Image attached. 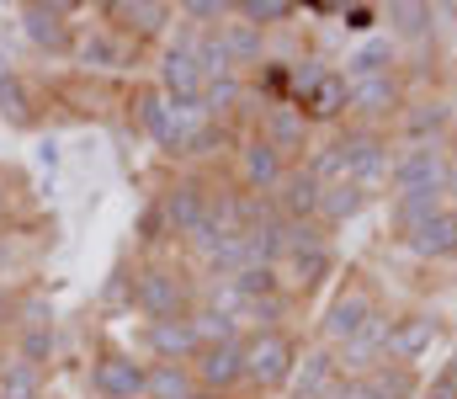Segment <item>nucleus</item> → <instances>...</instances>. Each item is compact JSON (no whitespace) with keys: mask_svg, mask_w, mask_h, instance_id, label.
<instances>
[{"mask_svg":"<svg viewBox=\"0 0 457 399\" xmlns=\"http://www.w3.org/2000/svg\"><path fill=\"white\" fill-rule=\"evenodd\" d=\"M133 118H138V129H144V138H149L154 149H165V154H176V160H181V149L192 144V133L208 123L203 102H170L160 86L138 91V102H133Z\"/></svg>","mask_w":457,"mask_h":399,"instance_id":"f257e3e1","label":"nucleus"},{"mask_svg":"<svg viewBox=\"0 0 457 399\" xmlns=\"http://www.w3.org/2000/svg\"><path fill=\"white\" fill-rule=\"evenodd\" d=\"M133 309L144 320H176V314H192L197 309V287H192L187 271L149 262V266L133 271Z\"/></svg>","mask_w":457,"mask_h":399,"instance_id":"f03ea898","label":"nucleus"},{"mask_svg":"<svg viewBox=\"0 0 457 399\" xmlns=\"http://www.w3.org/2000/svg\"><path fill=\"white\" fill-rule=\"evenodd\" d=\"M298 373V341L287 330H261V336H245V384L271 395L282 384H293Z\"/></svg>","mask_w":457,"mask_h":399,"instance_id":"7ed1b4c3","label":"nucleus"},{"mask_svg":"<svg viewBox=\"0 0 457 399\" xmlns=\"http://www.w3.org/2000/svg\"><path fill=\"white\" fill-rule=\"evenodd\" d=\"M336 149H341V160H345V181H356L361 192H372V187L394 170L388 138L378 129H367V123H351L345 133H336Z\"/></svg>","mask_w":457,"mask_h":399,"instance_id":"20e7f679","label":"nucleus"},{"mask_svg":"<svg viewBox=\"0 0 457 399\" xmlns=\"http://www.w3.org/2000/svg\"><path fill=\"white\" fill-rule=\"evenodd\" d=\"M447 149L442 144H410L394 154V170H388V187L394 197H415V192H442L447 187Z\"/></svg>","mask_w":457,"mask_h":399,"instance_id":"39448f33","label":"nucleus"},{"mask_svg":"<svg viewBox=\"0 0 457 399\" xmlns=\"http://www.w3.org/2000/svg\"><path fill=\"white\" fill-rule=\"evenodd\" d=\"M378 314H383V309L372 303V293H367L361 282H345L341 293L330 298L325 320H320V336H325V346H330V352H341L345 341H356V336H361Z\"/></svg>","mask_w":457,"mask_h":399,"instance_id":"423d86ee","label":"nucleus"},{"mask_svg":"<svg viewBox=\"0 0 457 399\" xmlns=\"http://www.w3.org/2000/svg\"><path fill=\"white\" fill-rule=\"evenodd\" d=\"M160 91H165L170 102H203L208 75H203V64H197V32H192V27H187L176 43H165V54H160Z\"/></svg>","mask_w":457,"mask_h":399,"instance_id":"0eeeda50","label":"nucleus"},{"mask_svg":"<svg viewBox=\"0 0 457 399\" xmlns=\"http://www.w3.org/2000/svg\"><path fill=\"white\" fill-rule=\"evenodd\" d=\"M287 170H293V165H287L261 133H245V138L234 144V187H239V192H261V197H271V192L282 187Z\"/></svg>","mask_w":457,"mask_h":399,"instance_id":"6e6552de","label":"nucleus"},{"mask_svg":"<svg viewBox=\"0 0 457 399\" xmlns=\"http://www.w3.org/2000/svg\"><path fill=\"white\" fill-rule=\"evenodd\" d=\"M309 129H314V123H309L303 107H293V102H271V107L255 118V133H261L287 165H303V160H309V149H314V144H309Z\"/></svg>","mask_w":457,"mask_h":399,"instance_id":"1a4fd4ad","label":"nucleus"},{"mask_svg":"<svg viewBox=\"0 0 457 399\" xmlns=\"http://www.w3.org/2000/svg\"><path fill=\"white\" fill-rule=\"evenodd\" d=\"M70 16H75V5H64V0H32V5H21V32L43 54H75Z\"/></svg>","mask_w":457,"mask_h":399,"instance_id":"9d476101","label":"nucleus"},{"mask_svg":"<svg viewBox=\"0 0 457 399\" xmlns=\"http://www.w3.org/2000/svg\"><path fill=\"white\" fill-rule=\"evenodd\" d=\"M213 192H219V187H208L203 176H176V181L160 192V208H165L176 240H187V235L213 213Z\"/></svg>","mask_w":457,"mask_h":399,"instance_id":"9b49d317","label":"nucleus"},{"mask_svg":"<svg viewBox=\"0 0 457 399\" xmlns=\"http://www.w3.org/2000/svg\"><path fill=\"white\" fill-rule=\"evenodd\" d=\"M345 86H351V123L378 129L383 118L404 112V86H399L394 70H383V75H361V80H345Z\"/></svg>","mask_w":457,"mask_h":399,"instance_id":"f8f14e48","label":"nucleus"},{"mask_svg":"<svg viewBox=\"0 0 457 399\" xmlns=\"http://www.w3.org/2000/svg\"><path fill=\"white\" fill-rule=\"evenodd\" d=\"M192 373H197V389H208V395H219V399L228 389H239L245 384V336L219 341V346H203L192 357Z\"/></svg>","mask_w":457,"mask_h":399,"instance_id":"ddd939ff","label":"nucleus"},{"mask_svg":"<svg viewBox=\"0 0 457 399\" xmlns=\"http://www.w3.org/2000/svg\"><path fill=\"white\" fill-rule=\"evenodd\" d=\"M144 384H149V362H138L133 352H102L91 362L96 399H144Z\"/></svg>","mask_w":457,"mask_h":399,"instance_id":"4468645a","label":"nucleus"},{"mask_svg":"<svg viewBox=\"0 0 457 399\" xmlns=\"http://www.w3.org/2000/svg\"><path fill=\"white\" fill-rule=\"evenodd\" d=\"M144 346H149V357H154V362H192V357L203 352L192 314H176V320H149Z\"/></svg>","mask_w":457,"mask_h":399,"instance_id":"2eb2a0df","label":"nucleus"},{"mask_svg":"<svg viewBox=\"0 0 457 399\" xmlns=\"http://www.w3.org/2000/svg\"><path fill=\"white\" fill-rule=\"evenodd\" d=\"M436 336H442V325H436V314H399L394 325H388V362H404V368H415L431 346H436Z\"/></svg>","mask_w":457,"mask_h":399,"instance_id":"dca6fc26","label":"nucleus"},{"mask_svg":"<svg viewBox=\"0 0 457 399\" xmlns=\"http://www.w3.org/2000/svg\"><path fill=\"white\" fill-rule=\"evenodd\" d=\"M107 16H112V27L122 37H133V43H144V37H160L165 27H170V5L165 0H112L107 5Z\"/></svg>","mask_w":457,"mask_h":399,"instance_id":"f3484780","label":"nucleus"},{"mask_svg":"<svg viewBox=\"0 0 457 399\" xmlns=\"http://www.w3.org/2000/svg\"><path fill=\"white\" fill-rule=\"evenodd\" d=\"M271 197H277V213H282V219H298V224H320V197H325V187H320V181H314L303 165H293Z\"/></svg>","mask_w":457,"mask_h":399,"instance_id":"a211bd4d","label":"nucleus"},{"mask_svg":"<svg viewBox=\"0 0 457 399\" xmlns=\"http://www.w3.org/2000/svg\"><path fill=\"white\" fill-rule=\"evenodd\" d=\"M447 123H453V102H442V96L404 102V112H399V133L410 144H442L447 138Z\"/></svg>","mask_w":457,"mask_h":399,"instance_id":"6ab92c4d","label":"nucleus"},{"mask_svg":"<svg viewBox=\"0 0 457 399\" xmlns=\"http://www.w3.org/2000/svg\"><path fill=\"white\" fill-rule=\"evenodd\" d=\"M298 107H303L309 123H341V118H351V86H345V70H330V75L298 102Z\"/></svg>","mask_w":457,"mask_h":399,"instance_id":"aec40b11","label":"nucleus"},{"mask_svg":"<svg viewBox=\"0 0 457 399\" xmlns=\"http://www.w3.org/2000/svg\"><path fill=\"white\" fill-rule=\"evenodd\" d=\"M75 59L86 70H122L128 64V37L117 27H91L86 37H75Z\"/></svg>","mask_w":457,"mask_h":399,"instance_id":"412c9836","label":"nucleus"},{"mask_svg":"<svg viewBox=\"0 0 457 399\" xmlns=\"http://www.w3.org/2000/svg\"><path fill=\"white\" fill-rule=\"evenodd\" d=\"M404 245L420 256V262H447L453 256V245H457V213L453 208H442L436 219H426L415 235H404Z\"/></svg>","mask_w":457,"mask_h":399,"instance_id":"4be33fe9","label":"nucleus"},{"mask_svg":"<svg viewBox=\"0 0 457 399\" xmlns=\"http://www.w3.org/2000/svg\"><path fill=\"white\" fill-rule=\"evenodd\" d=\"M336 378H341L336 352H330V346H314V352L298 362V373H293V384H298V395L293 399H325L330 389H336Z\"/></svg>","mask_w":457,"mask_h":399,"instance_id":"5701e85b","label":"nucleus"},{"mask_svg":"<svg viewBox=\"0 0 457 399\" xmlns=\"http://www.w3.org/2000/svg\"><path fill=\"white\" fill-rule=\"evenodd\" d=\"M219 43L228 48V59H234V70H250V64H266V32L261 27H250V21H224L219 27Z\"/></svg>","mask_w":457,"mask_h":399,"instance_id":"b1692460","label":"nucleus"},{"mask_svg":"<svg viewBox=\"0 0 457 399\" xmlns=\"http://www.w3.org/2000/svg\"><path fill=\"white\" fill-rule=\"evenodd\" d=\"M192 389H197V373H192V362H149L144 399H187Z\"/></svg>","mask_w":457,"mask_h":399,"instance_id":"393cba45","label":"nucleus"},{"mask_svg":"<svg viewBox=\"0 0 457 399\" xmlns=\"http://www.w3.org/2000/svg\"><path fill=\"white\" fill-rule=\"evenodd\" d=\"M361 208H367V192H361L356 181H336V187H325V197H320V224H325V229L351 224Z\"/></svg>","mask_w":457,"mask_h":399,"instance_id":"a878e982","label":"nucleus"},{"mask_svg":"<svg viewBox=\"0 0 457 399\" xmlns=\"http://www.w3.org/2000/svg\"><path fill=\"white\" fill-rule=\"evenodd\" d=\"M287 287L293 293H309V287H320L330 271H336V251L330 245H314V251H298V256H287Z\"/></svg>","mask_w":457,"mask_h":399,"instance_id":"bb28decb","label":"nucleus"},{"mask_svg":"<svg viewBox=\"0 0 457 399\" xmlns=\"http://www.w3.org/2000/svg\"><path fill=\"white\" fill-rule=\"evenodd\" d=\"M442 213V192H415V197H394V229H399V240L404 235H415L426 219H436Z\"/></svg>","mask_w":457,"mask_h":399,"instance_id":"cd10ccee","label":"nucleus"},{"mask_svg":"<svg viewBox=\"0 0 457 399\" xmlns=\"http://www.w3.org/2000/svg\"><path fill=\"white\" fill-rule=\"evenodd\" d=\"M383 70H394V43H388V37H367L356 54H345V80L383 75Z\"/></svg>","mask_w":457,"mask_h":399,"instance_id":"c85d7f7f","label":"nucleus"},{"mask_svg":"<svg viewBox=\"0 0 457 399\" xmlns=\"http://www.w3.org/2000/svg\"><path fill=\"white\" fill-rule=\"evenodd\" d=\"M367 384H372L383 399H420V378H415V368H404V362H383V368H372Z\"/></svg>","mask_w":457,"mask_h":399,"instance_id":"c756f323","label":"nucleus"},{"mask_svg":"<svg viewBox=\"0 0 457 399\" xmlns=\"http://www.w3.org/2000/svg\"><path fill=\"white\" fill-rule=\"evenodd\" d=\"M0 399H43V368L32 362H5L0 368Z\"/></svg>","mask_w":457,"mask_h":399,"instance_id":"7c9ffc66","label":"nucleus"},{"mask_svg":"<svg viewBox=\"0 0 457 399\" xmlns=\"http://www.w3.org/2000/svg\"><path fill=\"white\" fill-rule=\"evenodd\" d=\"M228 11H234L239 21L261 27V32H266V27H282V21H293V16H298V5H293V0H239V5H228Z\"/></svg>","mask_w":457,"mask_h":399,"instance_id":"2f4dec72","label":"nucleus"},{"mask_svg":"<svg viewBox=\"0 0 457 399\" xmlns=\"http://www.w3.org/2000/svg\"><path fill=\"white\" fill-rule=\"evenodd\" d=\"M54 352H59V336H54V325L16 330V357H21V362H32V368H48V362H54Z\"/></svg>","mask_w":457,"mask_h":399,"instance_id":"473e14b6","label":"nucleus"},{"mask_svg":"<svg viewBox=\"0 0 457 399\" xmlns=\"http://www.w3.org/2000/svg\"><path fill=\"white\" fill-rule=\"evenodd\" d=\"M325 75H330V64H325L320 54H309V59H293V64H287V102L298 107V102H303V96H309V91H314Z\"/></svg>","mask_w":457,"mask_h":399,"instance_id":"72a5a7b5","label":"nucleus"},{"mask_svg":"<svg viewBox=\"0 0 457 399\" xmlns=\"http://www.w3.org/2000/svg\"><path fill=\"white\" fill-rule=\"evenodd\" d=\"M197 64H203L208 86H213V80H228V75H239L234 59H228V48L219 43V27H213V32H197Z\"/></svg>","mask_w":457,"mask_h":399,"instance_id":"f704fd0d","label":"nucleus"},{"mask_svg":"<svg viewBox=\"0 0 457 399\" xmlns=\"http://www.w3.org/2000/svg\"><path fill=\"white\" fill-rule=\"evenodd\" d=\"M32 107H37V102H32V86H27L21 75H11V80L0 86V118L16 123V129H27V123H32Z\"/></svg>","mask_w":457,"mask_h":399,"instance_id":"c9c22d12","label":"nucleus"},{"mask_svg":"<svg viewBox=\"0 0 457 399\" xmlns=\"http://www.w3.org/2000/svg\"><path fill=\"white\" fill-rule=\"evenodd\" d=\"M228 144H234V129H228V123H213V118H208L203 129L192 133V144L181 149V160H213V154H224Z\"/></svg>","mask_w":457,"mask_h":399,"instance_id":"e433bc0d","label":"nucleus"},{"mask_svg":"<svg viewBox=\"0 0 457 399\" xmlns=\"http://www.w3.org/2000/svg\"><path fill=\"white\" fill-rule=\"evenodd\" d=\"M303 170H309L320 187L345 181V160H341V149H336V138H330V144H314V149H309V160H303Z\"/></svg>","mask_w":457,"mask_h":399,"instance_id":"4c0bfd02","label":"nucleus"},{"mask_svg":"<svg viewBox=\"0 0 457 399\" xmlns=\"http://www.w3.org/2000/svg\"><path fill=\"white\" fill-rule=\"evenodd\" d=\"M192 325H197V341H203V346H219V341H234V336H239V325H234L228 314H219V309H208V303L192 309Z\"/></svg>","mask_w":457,"mask_h":399,"instance_id":"58836bf2","label":"nucleus"},{"mask_svg":"<svg viewBox=\"0 0 457 399\" xmlns=\"http://www.w3.org/2000/svg\"><path fill=\"white\" fill-rule=\"evenodd\" d=\"M388 21H394L399 37H415V32L431 27V5H426V0H394V5H388Z\"/></svg>","mask_w":457,"mask_h":399,"instance_id":"ea45409f","label":"nucleus"},{"mask_svg":"<svg viewBox=\"0 0 457 399\" xmlns=\"http://www.w3.org/2000/svg\"><path fill=\"white\" fill-rule=\"evenodd\" d=\"M32 325H54V298L48 293H21L16 298V330H32Z\"/></svg>","mask_w":457,"mask_h":399,"instance_id":"a19ab883","label":"nucleus"},{"mask_svg":"<svg viewBox=\"0 0 457 399\" xmlns=\"http://www.w3.org/2000/svg\"><path fill=\"white\" fill-rule=\"evenodd\" d=\"M138 240H144V245L176 240V235H170V219H165V208H160V197H154V203H149V208L138 213Z\"/></svg>","mask_w":457,"mask_h":399,"instance_id":"79ce46f5","label":"nucleus"},{"mask_svg":"<svg viewBox=\"0 0 457 399\" xmlns=\"http://www.w3.org/2000/svg\"><path fill=\"white\" fill-rule=\"evenodd\" d=\"M325 399H383V395H378L367 378H336V389H330Z\"/></svg>","mask_w":457,"mask_h":399,"instance_id":"37998d69","label":"nucleus"},{"mask_svg":"<svg viewBox=\"0 0 457 399\" xmlns=\"http://www.w3.org/2000/svg\"><path fill=\"white\" fill-rule=\"evenodd\" d=\"M341 21L351 27V32H367V27L378 21V11H372V5H345V11H341Z\"/></svg>","mask_w":457,"mask_h":399,"instance_id":"c03bdc74","label":"nucleus"},{"mask_svg":"<svg viewBox=\"0 0 457 399\" xmlns=\"http://www.w3.org/2000/svg\"><path fill=\"white\" fill-rule=\"evenodd\" d=\"M420 399H457V384L447 378V373H442V378H436L431 389H420Z\"/></svg>","mask_w":457,"mask_h":399,"instance_id":"a18cd8bd","label":"nucleus"},{"mask_svg":"<svg viewBox=\"0 0 457 399\" xmlns=\"http://www.w3.org/2000/svg\"><path fill=\"white\" fill-rule=\"evenodd\" d=\"M37 165H43V170H54V165H59V144H54V138H43V144H37Z\"/></svg>","mask_w":457,"mask_h":399,"instance_id":"49530a36","label":"nucleus"},{"mask_svg":"<svg viewBox=\"0 0 457 399\" xmlns=\"http://www.w3.org/2000/svg\"><path fill=\"white\" fill-rule=\"evenodd\" d=\"M5 320H16V298H11V293L0 287V325H5Z\"/></svg>","mask_w":457,"mask_h":399,"instance_id":"de8ad7c7","label":"nucleus"},{"mask_svg":"<svg viewBox=\"0 0 457 399\" xmlns=\"http://www.w3.org/2000/svg\"><path fill=\"white\" fill-rule=\"evenodd\" d=\"M11 75H16V64H11V54H5V48H0V86H5V80H11Z\"/></svg>","mask_w":457,"mask_h":399,"instance_id":"09e8293b","label":"nucleus"},{"mask_svg":"<svg viewBox=\"0 0 457 399\" xmlns=\"http://www.w3.org/2000/svg\"><path fill=\"white\" fill-rule=\"evenodd\" d=\"M187 399H219V395H208V389H192V395H187Z\"/></svg>","mask_w":457,"mask_h":399,"instance_id":"8fccbe9b","label":"nucleus"},{"mask_svg":"<svg viewBox=\"0 0 457 399\" xmlns=\"http://www.w3.org/2000/svg\"><path fill=\"white\" fill-rule=\"evenodd\" d=\"M447 378H453V384H457V352H453V362H447Z\"/></svg>","mask_w":457,"mask_h":399,"instance_id":"3c124183","label":"nucleus"},{"mask_svg":"<svg viewBox=\"0 0 457 399\" xmlns=\"http://www.w3.org/2000/svg\"><path fill=\"white\" fill-rule=\"evenodd\" d=\"M0 219H5V176H0Z\"/></svg>","mask_w":457,"mask_h":399,"instance_id":"603ef678","label":"nucleus"},{"mask_svg":"<svg viewBox=\"0 0 457 399\" xmlns=\"http://www.w3.org/2000/svg\"><path fill=\"white\" fill-rule=\"evenodd\" d=\"M453 256H457V245H453Z\"/></svg>","mask_w":457,"mask_h":399,"instance_id":"864d4df0","label":"nucleus"},{"mask_svg":"<svg viewBox=\"0 0 457 399\" xmlns=\"http://www.w3.org/2000/svg\"><path fill=\"white\" fill-rule=\"evenodd\" d=\"M43 399H54V395H43Z\"/></svg>","mask_w":457,"mask_h":399,"instance_id":"5fc2aeb1","label":"nucleus"}]
</instances>
